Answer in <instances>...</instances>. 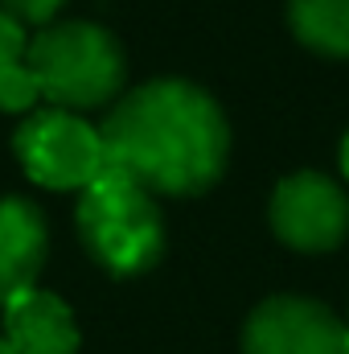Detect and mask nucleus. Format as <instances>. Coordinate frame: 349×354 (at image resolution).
<instances>
[{
	"label": "nucleus",
	"instance_id": "1",
	"mask_svg": "<svg viewBox=\"0 0 349 354\" xmlns=\"http://www.w3.org/2000/svg\"><path fill=\"white\" fill-rule=\"evenodd\" d=\"M103 157L148 194H206L230 153V128L218 103L193 83L161 79L136 87L103 120Z\"/></svg>",
	"mask_w": 349,
	"mask_h": 354
},
{
	"label": "nucleus",
	"instance_id": "4",
	"mask_svg": "<svg viewBox=\"0 0 349 354\" xmlns=\"http://www.w3.org/2000/svg\"><path fill=\"white\" fill-rule=\"evenodd\" d=\"M12 149L25 174L46 189H87L107 165L103 136L62 107L29 115L12 136Z\"/></svg>",
	"mask_w": 349,
	"mask_h": 354
},
{
	"label": "nucleus",
	"instance_id": "5",
	"mask_svg": "<svg viewBox=\"0 0 349 354\" xmlns=\"http://www.w3.org/2000/svg\"><path fill=\"white\" fill-rule=\"evenodd\" d=\"M271 231L296 252H333L349 235V198L321 174H292L271 194Z\"/></svg>",
	"mask_w": 349,
	"mask_h": 354
},
{
	"label": "nucleus",
	"instance_id": "10",
	"mask_svg": "<svg viewBox=\"0 0 349 354\" xmlns=\"http://www.w3.org/2000/svg\"><path fill=\"white\" fill-rule=\"evenodd\" d=\"M41 99V87L25 62H12L0 71V111H25Z\"/></svg>",
	"mask_w": 349,
	"mask_h": 354
},
{
	"label": "nucleus",
	"instance_id": "14",
	"mask_svg": "<svg viewBox=\"0 0 349 354\" xmlns=\"http://www.w3.org/2000/svg\"><path fill=\"white\" fill-rule=\"evenodd\" d=\"M0 354H17V346H12L8 338H0Z\"/></svg>",
	"mask_w": 349,
	"mask_h": 354
},
{
	"label": "nucleus",
	"instance_id": "13",
	"mask_svg": "<svg viewBox=\"0 0 349 354\" xmlns=\"http://www.w3.org/2000/svg\"><path fill=\"white\" fill-rule=\"evenodd\" d=\"M341 169H346V177H349V136L341 140Z\"/></svg>",
	"mask_w": 349,
	"mask_h": 354
},
{
	"label": "nucleus",
	"instance_id": "11",
	"mask_svg": "<svg viewBox=\"0 0 349 354\" xmlns=\"http://www.w3.org/2000/svg\"><path fill=\"white\" fill-rule=\"evenodd\" d=\"M62 4L66 0H0V8L8 17H17L21 25H50Z\"/></svg>",
	"mask_w": 349,
	"mask_h": 354
},
{
	"label": "nucleus",
	"instance_id": "8",
	"mask_svg": "<svg viewBox=\"0 0 349 354\" xmlns=\"http://www.w3.org/2000/svg\"><path fill=\"white\" fill-rule=\"evenodd\" d=\"M4 338L17 354H74L79 351V326L54 292L25 288L4 305Z\"/></svg>",
	"mask_w": 349,
	"mask_h": 354
},
{
	"label": "nucleus",
	"instance_id": "12",
	"mask_svg": "<svg viewBox=\"0 0 349 354\" xmlns=\"http://www.w3.org/2000/svg\"><path fill=\"white\" fill-rule=\"evenodd\" d=\"M29 50V41H25V29H21V21L17 17H8L4 8H0V71L4 66H12V62H21V54Z\"/></svg>",
	"mask_w": 349,
	"mask_h": 354
},
{
	"label": "nucleus",
	"instance_id": "6",
	"mask_svg": "<svg viewBox=\"0 0 349 354\" xmlns=\"http://www.w3.org/2000/svg\"><path fill=\"white\" fill-rule=\"evenodd\" d=\"M243 354H349V326L304 297H271L243 326Z\"/></svg>",
	"mask_w": 349,
	"mask_h": 354
},
{
	"label": "nucleus",
	"instance_id": "9",
	"mask_svg": "<svg viewBox=\"0 0 349 354\" xmlns=\"http://www.w3.org/2000/svg\"><path fill=\"white\" fill-rule=\"evenodd\" d=\"M292 33L329 58H349V0H292Z\"/></svg>",
	"mask_w": 349,
	"mask_h": 354
},
{
	"label": "nucleus",
	"instance_id": "3",
	"mask_svg": "<svg viewBox=\"0 0 349 354\" xmlns=\"http://www.w3.org/2000/svg\"><path fill=\"white\" fill-rule=\"evenodd\" d=\"M25 66L33 71L41 95L62 111L99 107L123 87L119 41L103 25H87V21L41 29L25 50Z\"/></svg>",
	"mask_w": 349,
	"mask_h": 354
},
{
	"label": "nucleus",
	"instance_id": "7",
	"mask_svg": "<svg viewBox=\"0 0 349 354\" xmlns=\"http://www.w3.org/2000/svg\"><path fill=\"white\" fill-rule=\"evenodd\" d=\"M50 252L46 214L25 198H0V305L33 288Z\"/></svg>",
	"mask_w": 349,
	"mask_h": 354
},
{
	"label": "nucleus",
	"instance_id": "2",
	"mask_svg": "<svg viewBox=\"0 0 349 354\" xmlns=\"http://www.w3.org/2000/svg\"><path fill=\"white\" fill-rule=\"evenodd\" d=\"M79 235L94 264L111 276H140L165 252V227L152 194L111 165H103L79 198Z\"/></svg>",
	"mask_w": 349,
	"mask_h": 354
}]
</instances>
